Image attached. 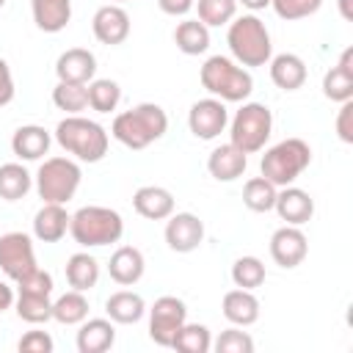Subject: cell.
Listing matches in <instances>:
<instances>
[{"label": "cell", "mask_w": 353, "mask_h": 353, "mask_svg": "<svg viewBox=\"0 0 353 353\" xmlns=\"http://www.w3.org/2000/svg\"><path fill=\"white\" fill-rule=\"evenodd\" d=\"M168 130V116L154 102H141L124 113H119L110 124V135L127 149H146L160 141Z\"/></svg>", "instance_id": "obj_1"}, {"label": "cell", "mask_w": 353, "mask_h": 353, "mask_svg": "<svg viewBox=\"0 0 353 353\" xmlns=\"http://www.w3.org/2000/svg\"><path fill=\"white\" fill-rule=\"evenodd\" d=\"M55 141L66 154H72L77 163H99L108 154L110 132L85 116H66L55 127Z\"/></svg>", "instance_id": "obj_2"}, {"label": "cell", "mask_w": 353, "mask_h": 353, "mask_svg": "<svg viewBox=\"0 0 353 353\" xmlns=\"http://www.w3.org/2000/svg\"><path fill=\"white\" fill-rule=\"evenodd\" d=\"M226 44H229L232 58L245 69L268 66V61L273 58L270 33L256 14L234 17L229 22V30H226Z\"/></svg>", "instance_id": "obj_3"}, {"label": "cell", "mask_w": 353, "mask_h": 353, "mask_svg": "<svg viewBox=\"0 0 353 353\" xmlns=\"http://www.w3.org/2000/svg\"><path fill=\"white\" fill-rule=\"evenodd\" d=\"M204 91L221 102H245L254 91V77L245 66L226 55H210L199 72Z\"/></svg>", "instance_id": "obj_4"}, {"label": "cell", "mask_w": 353, "mask_h": 353, "mask_svg": "<svg viewBox=\"0 0 353 353\" xmlns=\"http://www.w3.org/2000/svg\"><path fill=\"white\" fill-rule=\"evenodd\" d=\"M69 234L77 245L83 248H102V245H113L121 240L124 234V218L110 210V207H99V204H88L80 207L72 221H69Z\"/></svg>", "instance_id": "obj_5"}, {"label": "cell", "mask_w": 353, "mask_h": 353, "mask_svg": "<svg viewBox=\"0 0 353 353\" xmlns=\"http://www.w3.org/2000/svg\"><path fill=\"white\" fill-rule=\"evenodd\" d=\"M312 163V146L303 138H284L265 149L259 160V171L265 179H270L276 188L292 185Z\"/></svg>", "instance_id": "obj_6"}, {"label": "cell", "mask_w": 353, "mask_h": 353, "mask_svg": "<svg viewBox=\"0 0 353 353\" xmlns=\"http://www.w3.org/2000/svg\"><path fill=\"white\" fill-rule=\"evenodd\" d=\"M36 193L44 204H66L74 199L83 168L74 157H44L36 171Z\"/></svg>", "instance_id": "obj_7"}, {"label": "cell", "mask_w": 353, "mask_h": 353, "mask_svg": "<svg viewBox=\"0 0 353 353\" xmlns=\"http://www.w3.org/2000/svg\"><path fill=\"white\" fill-rule=\"evenodd\" d=\"M270 132H273V113L262 102H243L237 113L229 119V143H234L245 154L262 152Z\"/></svg>", "instance_id": "obj_8"}, {"label": "cell", "mask_w": 353, "mask_h": 353, "mask_svg": "<svg viewBox=\"0 0 353 353\" xmlns=\"http://www.w3.org/2000/svg\"><path fill=\"white\" fill-rule=\"evenodd\" d=\"M188 320V306L176 295H163L149 309V339L160 347H171L176 331Z\"/></svg>", "instance_id": "obj_9"}, {"label": "cell", "mask_w": 353, "mask_h": 353, "mask_svg": "<svg viewBox=\"0 0 353 353\" xmlns=\"http://www.w3.org/2000/svg\"><path fill=\"white\" fill-rule=\"evenodd\" d=\"M36 268H39V262H36L30 234H25V232L0 234V270L6 273V279H11L17 284L19 279L33 273Z\"/></svg>", "instance_id": "obj_10"}, {"label": "cell", "mask_w": 353, "mask_h": 353, "mask_svg": "<svg viewBox=\"0 0 353 353\" xmlns=\"http://www.w3.org/2000/svg\"><path fill=\"white\" fill-rule=\"evenodd\" d=\"M188 127L199 141H215L229 127V110L226 102L215 97H204L190 105L188 110Z\"/></svg>", "instance_id": "obj_11"}, {"label": "cell", "mask_w": 353, "mask_h": 353, "mask_svg": "<svg viewBox=\"0 0 353 353\" xmlns=\"http://www.w3.org/2000/svg\"><path fill=\"white\" fill-rule=\"evenodd\" d=\"M165 243L176 254H190L204 240V221L193 212H171L165 218Z\"/></svg>", "instance_id": "obj_12"}, {"label": "cell", "mask_w": 353, "mask_h": 353, "mask_svg": "<svg viewBox=\"0 0 353 353\" xmlns=\"http://www.w3.org/2000/svg\"><path fill=\"white\" fill-rule=\"evenodd\" d=\"M306 254H309V240L301 232V226L284 223L270 234V256L279 268L292 270L306 259Z\"/></svg>", "instance_id": "obj_13"}, {"label": "cell", "mask_w": 353, "mask_h": 353, "mask_svg": "<svg viewBox=\"0 0 353 353\" xmlns=\"http://www.w3.org/2000/svg\"><path fill=\"white\" fill-rule=\"evenodd\" d=\"M91 30H94V39L99 44L116 47V44L127 41V36L132 30V22H130V14L119 3H108V6L97 8V14L91 19Z\"/></svg>", "instance_id": "obj_14"}, {"label": "cell", "mask_w": 353, "mask_h": 353, "mask_svg": "<svg viewBox=\"0 0 353 353\" xmlns=\"http://www.w3.org/2000/svg\"><path fill=\"white\" fill-rule=\"evenodd\" d=\"M273 210H276V215H279L284 223H290V226H303V223H309L312 215H314V199H312L306 190L295 188V185H284V188H279V193H276Z\"/></svg>", "instance_id": "obj_15"}, {"label": "cell", "mask_w": 353, "mask_h": 353, "mask_svg": "<svg viewBox=\"0 0 353 353\" xmlns=\"http://www.w3.org/2000/svg\"><path fill=\"white\" fill-rule=\"evenodd\" d=\"M55 74L61 83H80V85H88L97 74V58L91 50L85 47H72L66 52L58 55L55 61Z\"/></svg>", "instance_id": "obj_16"}, {"label": "cell", "mask_w": 353, "mask_h": 353, "mask_svg": "<svg viewBox=\"0 0 353 353\" xmlns=\"http://www.w3.org/2000/svg\"><path fill=\"white\" fill-rule=\"evenodd\" d=\"M245 168H248V154L240 152L234 143H221L207 157V171L218 182H234L245 174Z\"/></svg>", "instance_id": "obj_17"}, {"label": "cell", "mask_w": 353, "mask_h": 353, "mask_svg": "<svg viewBox=\"0 0 353 353\" xmlns=\"http://www.w3.org/2000/svg\"><path fill=\"white\" fill-rule=\"evenodd\" d=\"M132 207L146 221H165L174 212V193L163 185H143L132 193Z\"/></svg>", "instance_id": "obj_18"}, {"label": "cell", "mask_w": 353, "mask_h": 353, "mask_svg": "<svg viewBox=\"0 0 353 353\" xmlns=\"http://www.w3.org/2000/svg\"><path fill=\"white\" fill-rule=\"evenodd\" d=\"M143 270H146V259L141 254V248L135 245H119L113 254H110V262H108V273L110 279L119 284V287H132L143 279Z\"/></svg>", "instance_id": "obj_19"}, {"label": "cell", "mask_w": 353, "mask_h": 353, "mask_svg": "<svg viewBox=\"0 0 353 353\" xmlns=\"http://www.w3.org/2000/svg\"><path fill=\"white\" fill-rule=\"evenodd\" d=\"M323 94L331 102L353 99V47L342 50L339 61L323 74Z\"/></svg>", "instance_id": "obj_20"}, {"label": "cell", "mask_w": 353, "mask_h": 353, "mask_svg": "<svg viewBox=\"0 0 353 353\" xmlns=\"http://www.w3.org/2000/svg\"><path fill=\"white\" fill-rule=\"evenodd\" d=\"M221 312L223 317L232 323V325H254L259 320V298L254 295V290H243V287H234L223 295L221 301Z\"/></svg>", "instance_id": "obj_21"}, {"label": "cell", "mask_w": 353, "mask_h": 353, "mask_svg": "<svg viewBox=\"0 0 353 353\" xmlns=\"http://www.w3.org/2000/svg\"><path fill=\"white\" fill-rule=\"evenodd\" d=\"M116 342V325L110 317H85L77 331V350L80 353H105Z\"/></svg>", "instance_id": "obj_22"}, {"label": "cell", "mask_w": 353, "mask_h": 353, "mask_svg": "<svg viewBox=\"0 0 353 353\" xmlns=\"http://www.w3.org/2000/svg\"><path fill=\"white\" fill-rule=\"evenodd\" d=\"M268 66H270V80H273L276 88H281V91L303 88V83H306V63H303L301 55L279 52V55H273L268 61Z\"/></svg>", "instance_id": "obj_23"}, {"label": "cell", "mask_w": 353, "mask_h": 353, "mask_svg": "<svg viewBox=\"0 0 353 353\" xmlns=\"http://www.w3.org/2000/svg\"><path fill=\"white\" fill-rule=\"evenodd\" d=\"M50 143H52L50 132L44 127H39V124H22L11 135V152L19 160H28V163L41 160L50 152Z\"/></svg>", "instance_id": "obj_24"}, {"label": "cell", "mask_w": 353, "mask_h": 353, "mask_svg": "<svg viewBox=\"0 0 353 353\" xmlns=\"http://www.w3.org/2000/svg\"><path fill=\"white\" fill-rule=\"evenodd\" d=\"M72 215L63 204H41V210L33 215V237L41 243H58L69 232Z\"/></svg>", "instance_id": "obj_25"}, {"label": "cell", "mask_w": 353, "mask_h": 353, "mask_svg": "<svg viewBox=\"0 0 353 353\" xmlns=\"http://www.w3.org/2000/svg\"><path fill=\"white\" fill-rule=\"evenodd\" d=\"M30 14L39 30L61 33L72 19V0H30Z\"/></svg>", "instance_id": "obj_26"}, {"label": "cell", "mask_w": 353, "mask_h": 353, "mask_svg": "<svg viewBox=\"0 0 353 353\" xmlns=\"http://www.w3.org/2000/svg\"><path fill=\"white\" fill-rule=\"evenodd\" d=\"M105 314L119 325H132L146 314V301L132 290H119L105 301Z\"/></svg>", "instance_id": "obj_27"}, {"label": "cell", "mask_w": 353, "mask_h": 353, "mask_svg": "<svg viewBox=\"0 0 353 353\" xmlns=\"http://www.w3.org/2000/svg\"><path fill=\"white\" fill-rule=\"evenodd\" d=\"M63 273H66V281L72 290H80V292H88L97 287L99 281V262L88 254V251H77L66 259L63 265Z\"/></svg>", "instance_id": "obj_28"}, {"label": "cell", "mask_w": 353, "mask_h": 353, "mask_svg": "<svg viewBox=\"0 0 353 353\" xmlns=\"http://www.w3.org/2000/svg\"><path fill=\"white\" fill-rule=\"evenodd\" d=\"M174 44L185 55H201L210 50V28L199 19H182L174 28Z\"/></svg>", "instance_id": "obj_29"}, {"label": "cell", "mask_w": 353, "mask_h": 353, "mask_svg": "<svg viewBox=\"0 0 353 353\" xmlns=\"http://www.w3.org/2000/svg\"><path fill=\"white\" fill-rule=\"evenodd\" d=\"M33 176L22 163H3L0 165V199L19 201L30 193Z\"/></svg>", "instance_id": "obj_30"}, {"label": "cell", "mask_w": 353, "mask_h": 353, "mask_svg": "<svg viewBox=\"0 0 353 353\" xmlns=\"http://www.w3.org/2000/svg\"><path fill=\"white\" fill-rule=\"evenodd\" d=\"M88 317V298L80 290H69L52 301V320L61 325H80Z\"/></svg>", "instance_id": "obj_31"}, {"label": "cell", "mask_w": 353, "mask_h": 353, "mask_svg": "<svg viewBox=\"0 0 353 353\" xmlns=\"http://www.w3.org/2000/svg\"><path fill=\"white\" fill-rule=\"evenodd\" d=\"M14 309H17L19 320H25V323H30V325H41V323L52 320V301H50V295L17 292Z\"/></svg>", "instance_id": "obj_32"}, {"label": "cell", "mask_w": 353, "mask_h": 353, "mask_svg": "<svg viewBox=\"0 0 353 353\" xmlns=\"http://www.w3.org/2000/svg\"><path fill=\"white\" fill-rule=\"evenodd\" d=\"M85 88H88V108L97 113H113L121 102V85L110 77H94Z\"/></svg>", "instance_id": "obj_33"}, {"label": "cell", "mask_w": 353, "mask_h": 353, "mask_svg": "<svg viewBox=\"0 0 353 353\" xmlns=\"http://www.w3.org/2000/svg\"><path fill=\"white\" fill-rule=\"evenodd\" d=\"M174 350L179 353H210L212 350V334L207 325L201 323H182V328L176 331L174 342H171Z\"/></svg>", "instance_id": "obj_34"}, {"label": "cell", "mask_w": 353, "mask_h": 353, "mask_svg": "<svg viewBox=\"0 0 353 353\" xmlns=\"http://www.w3.org/2000/svg\"><path fill=\"white\" fill-rule=\"evenodd\" d=\"M276 193L279 188L265 179V176H251L245 185H243V204L251 210V212H270L273 204H276Z\"/></svg>", "instance_id": "obj_35"}, {"label": "cell", "mask_w": 353, "mask_h": 353, "mask_svg": "<svg viewBox=\"0 0 353 353\" xmlns=\"http://www.w3.org/2000/svg\"><path fill=\"white\" fill-rule=\"evenodd\" d=\"M52 105L66 116H77L88 108V88L80 83H61L52 88Z\"/></svg>", "instance_id": "obj_36"}, {"label": "cell", "mask_w": 353, "mask_h": 353, "mask_svg": "<svg viewBox=\"0 0 353 353\" xmlns=\"http://www.w3.org/2000/svg\"><path fill=\"white\" fill-rule=\"evenodd\" d=\"M199 11V22H204L207 28H221L229 25L237 17V0H196L193 6Z\"/></svg>", "instance_id": "obj_37"}, {"label": "cell", "mask_w": 353, "mask_h": 353, "mask_svg": "<svg viewBox=\"0 0 353 353\" xmlns=\"http://www.w3.org/2000/svg\"><path fill=\"white\" fill-rule=\"evenodd\" d=\"M232 281L243 290H256L265 284V265L259 256H240L232 265Z\"/></svg>", "instance_id": "obj_38"}, {"label": "cell", "mask_w": 353, "mask_h": 353, "mask_svg": "<svg viewBox=\"0 0 353 353\" xmlns=\"http://www.w3.org/2000/svg\"><path fill=\"white\" fill-rule=\"evenodd\" d=\"M323 6V0H270V8L276 11L279 19L295 22V19H306L312 14H317Z\"/></svg>", "instance_id": "obj_39"}, {"label": "cell", "mask_w": 353, "mask_h": 353, "mask_svg": "<svg viewBox=\"0 0 353 353\" xmlns=\"http://www.w3.org/2000/svg\"><path fill=\"white\" fill-rule=\"evenodd\" d=\"M212 350L218 353H254V339L248 331H240V325L221 331L218 339H212Z\"/></svg>", "instance_id": "obj_40"}, {"label": "cell", "mask_w": 353, "mask_h": 353, "mask_svg": "<svg viewBox=\"0 0 353 353\" xmlns=\"http://www.w3.org/2000/svg\"><path fill=\"white\" fill-rule=\"evenodd\" d=\"M17 292H39V295H52V276L41 268L28 273L25 279L17 281Z\"/></svg>", "instance_id": "obj_41"}, {"label": "cell", "mask_w": 353, "mask_h": 353, "mask_svg": "<svg viewBox=\"0 0 353 353\" xmlns=\"http://www.w3.org/2000/svg\"><path fill=\"white\" fill-rule=\"evenodd\" d=\"M17 347H19V353H52L55 342L47 331H28Z\"/></svg>", "instance_id": "obj_42"}, {"label": "cell", "mask_w": 353, "mask_h": 353, "mask_svg": "<svg viewBox=\"0 0 353 353\" xmlns=\"http://www.w3.org/2000/svg\"><path fill=\"white\" fill-rule=\"evenodd\" d=\"M336 135L342 143H353V99L339 102L336 113Z\"/></svg>", "instance_id": "obj_43"}, {"label": "cell", "mask_w": 353, "mask_h": 353, "mask_svg": "<svg viewBox=\"0 0 353 353\" xmlns=\"http://www.w3.org/2000/svg\"><path fill=\"white\" fill-rule=\"evenodd\" d=\"M14 94H17V88H14L11 66L6 63V58H0V108H6L14 99Z\"/></svg>", "instance_id": "obj_44"}, {"label": "cell", "mask_w": 353, "mask_h": 353, "mask_svg": "<svg viewBox=\"0 0 353 353\" xmlns=\"http://www.w3.org/2000/svg\"><path fill=\"white\" fill-rule=\"evenodd\" d=\"M157 6H160V11L168 14V17H185V14L193 11L196 0H157Z\"/></svg>", "instance_id": "obj_45"}, {"label": "cell", "mask_w": 353, "mask_h": 353, "mask_svg": "<svg viewBox=\"0 0 353 353\" xmlns=\"http://www.w3.org/2000/svg\"><path fill=\"white\" fill-rule=\"evenodd\" d=\"M14 298H17V295H14V287L0 279V312L11 309V306H14Z\"/></svg>", "instance_id": "obj_46"}, {"label": "cell", "mask_w": 353, "mask_h": 353, "mask_svg": "<svg viewBox=\"0 0 353 353\" xmlns=\"http://www.w3.org/2000/svg\"><path fill=\"white\" fill-rule=\"evenodd\" d=\"M237 6H243V8H248V11L254 14V11L268 8V6H270V0H237Z\"/></svg>", "instance_id": "obj_47"}, {"label": "cell", "mask_w": 353, "mask_h": 353, "mask_svg": "<svg viewBox=\"0 0 353 353\" xmlns=\"http://www.w3.org/2000/svg\"><path fill=\"white\" fill-rule=\"evenodd\" d=\"M350 3H353V0H339V14H342V19H347V22H353V11H350Z\"/></svg>", "instance_id": "obj_48"}, {"label": "cell", "mask_w": 353, "mask_h": 353, "mask_svg": "<svg viewBox=\"0 0 353 353\" xmlns=\"http://www.w3.org/2000/svg\"><path fill=\"white\" fill-rule=\"evenodd\" d=\"M110 3H119L121 6V3H130V0H110Z\"/></svg>", "instance_id": "obj_49"}, {"label": "cell", "mask_w": 353, "mask_h": 353, "mask_svg": "<svg viewBox=\"0 0 353 353\" xmlns=\"http://www.w3.org/2000/svg\"><path fill=\"white\" fill-rule=\"evenodd\" d=\"M3 6H6V0H0V8H3Z\"/></svg>", "instance_id": "obj_50"}]
</instances>
